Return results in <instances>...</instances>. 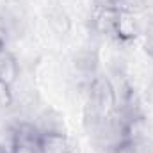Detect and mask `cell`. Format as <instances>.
<instances>
[{"instance_id":"6da1fadb","label":"cell","mask_w":153,"mask_h":153,"mask_svg":"<svg viewBox=\"0 0 153 153\" xmlns=\"http://www.w3.org/2000/svg\"><path fill=\"white\" fill-rule=\"evenodd\" d=\"M117 98L116 87L107 76L96 75L87 85V100H85V128L96 123L107 121L116 114Z\"/></svg>"},{"instance_id":"7a4b0ae2","label":"cell","mask_w":153,"mask_h":153,"mask_svg":"<svg viewBox=\"0 0 153 153\" xmlns=\"http://www.w3.org/2000/svg\"><path fill=\"white\" fill-rule=\"evenodd\" d=\"M0 25L5 30L7 38L23 36L29 25L27 11L23 9V5L16 0H9L7 4H4L0 11Z\"/></svg>"},{"instance_id":"3957f363","label":"cell","mask_w":153,"mask_h":153,"mask_svg":"<svg viewBox=\"0 0 153 153\" xmlns=\"http://www.w3.org/2000/svg\"><path fill=\"white\" fill-rule=\"evenodd\" d=\"M71 66H73V71L80 76L87 85L89 82L94 78L98 73V68H100V55L94 48H80L76 50L71 57Z\"/></svg>"},{"instance_id":"277c9868","label":"cell","mask_w":153,"mask_h":153,"mask_svg":"<svg viewBox=\"0 0 153 153\" xmlns=\"http://www.w3.org/2000/svg\"><path fill=\"white\" fill-rule=\"evenodd\" d=\"M117 13L119 9L114 5H103V4H96L94 13L91 16V23L93 29L105 38L114 39V29H116V20H117Z\"/></svg>"},{"instance_id":"5b68a950","label":"cell","mask_w":153,"mask_h":153,"mask_svg":"<svg viewBox=\"0 0 153 153\" xmlns=\"http://www.w3.org/2000/svg\"><path fill=\"white\" fill-rule=\"evenodd\" d=\"M141 34V23L137 20V13L119 9L117 20H116L114 29V39L121 43H130Z\"/></svg>"},{"instance_id":"8992f818","label":"cell","mask_w":153,"mask_h":153,"mask_svg":"<svg viewBox=\"0 0 153 153\" xmlns=\"http://www.w3.org/2000/svg\"><path fill=\"white\" fill-rule=\"evenodd\" d=\"M45 20L46 25L50 27V30L59 36V38H66L71 32V16L68 14V11L59 5V4H52L45 9Z\"/></svg>"},{"instance_id":"52a82bcc","label":"cell","mask_w":153,"mask_h":153,"mask_svg":"<svg viewBox=\"0 0 153 153\" xmlns=\"http://www.w3.org/2000/svg\"><path fill=\"white\" fill-rule=\"evenodd\" d=\"M34 126L39 130L41 135H61V134H66L64 116L61 112H57L55 109H52V107H46V109H43L39 112Z\"/></svg>"},{"instance_id":"ba28073f","label":"cell","mask_w":153,"mask_h":153,"mask_svg":"<svg viewBox=\"0 0 153 153\" xmlns=\"http://www.w3.org/2000/svg\"><path fill=\"white\" fill-rule=\"evenodd\" d=\"M18 76H20V64L16 57L7 48H0V80L14 85L18 82Z\"/></svg>"},{"instance_id":"9c48e42d","label":"cell","mask_w":153,"mask_h":153,"mask_svg":"<svg viewBox=\"0 0 153 153\" xmlns=\"http://www.w3.org/2000/svg\"><path fill=\"white\" fill-rule=\"evenodd\" d=\"M71 143L66 134L61 135H41L39 153H71Z\"/></svg>"},{"instance_id":"30bf717a","label":"cell","mask_w":153,"mask_h":153,"mask_svg":"<svg viewBox=\"0 0 153 153\" xmlns=\"http://www.w3.org/2000/svg\"><path fill=\"white\" fill-rule=\"evenodd\" d=\"M14 103V93L13 85L0 80V109H9Z\"/></svg>"},{"instance_id":"8fae6325","label":"cell","mask_w":153,"mask_h":153,"mask_svg":"<svg viewBox=\"0 0 153 153\" xmlns=\"http://www.w3.org/2000/svg\"><path fill=\"white\" fill-rule=\"evenodd\" d=\"M112 153H141V148H139L137 139L125 137L112 148Z\"/></svg>"},{"instance_id":"7c38bea8","label":"cell","mask_w":153,"mask_h":153,"mask_svg":"<svg viewBox=\"0 0 153 153\" xmlns=\"http://www.w3.org/2000/svg\"><path fill=\"white\" fill-rule=\"evenodd\" d=\"M7 34H5V30L2 29V25H0V48H5V43H7Z\"/></svg>"},{"instance_id":"4fadbf2b","label":"cell","mask_w":153,"mask_h":153,"mask_svg":"<svg viewBox=\"0 0 153 153\" xmlns=\"http://www.w3.org/2000/svg\"><path fill=\"white\" fill-rule=\"evenodd\" d=\"M150 94H152V100H153V80H152V85H150Z\"/></svg>"}]
</instances>
